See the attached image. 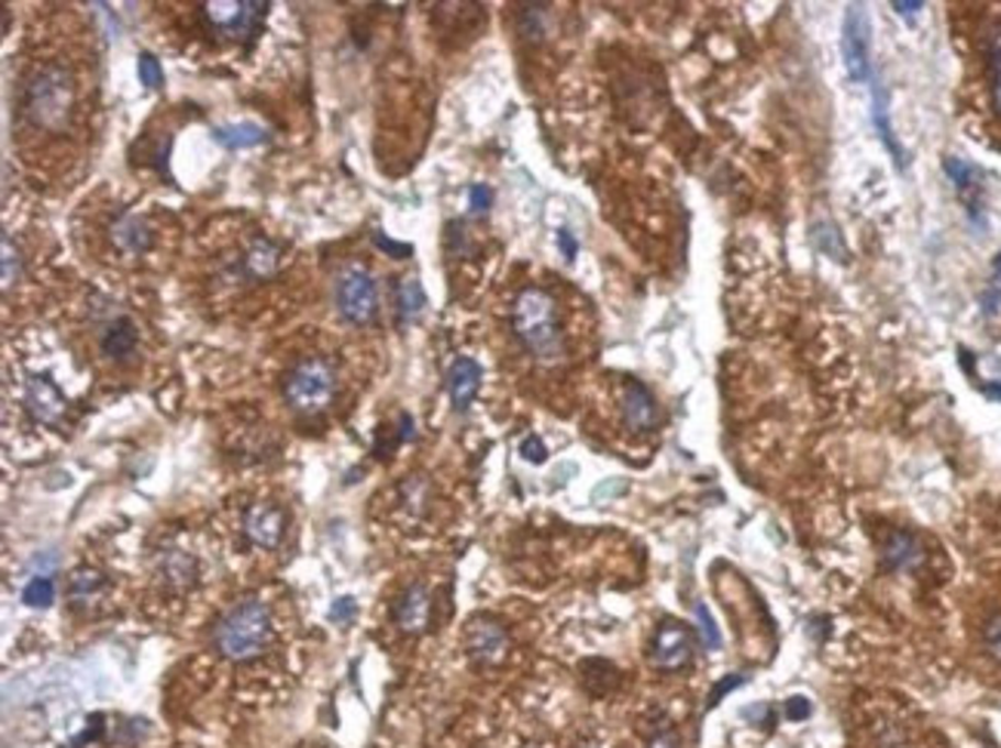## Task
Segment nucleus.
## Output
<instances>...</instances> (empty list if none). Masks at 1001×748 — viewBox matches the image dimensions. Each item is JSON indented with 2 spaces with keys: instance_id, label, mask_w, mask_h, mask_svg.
<instances>
[{
  "instance_id": "a878e982",
  "label": "nucleus",
  "mask_w": 1001,
  "mask_h": 748,
  "mask_svg": "<svg viewBox=\"0 0 1001 748\" xmlns=\"http://www.w3.org/2000/svg\"><path fill=\"white\" fill-rule=\"evenodd\" d=\"M99 589H102V577H99V573L80 570V573H75V579H71V594H75L78 601H90V598L99 594Z\"/></svg>"
},
{
  "instance_id": "4be33fe9",
  "label": "nucleus",
  "mask_w": 1001,
  "mask_h": 748,
  "mask_svg": "<svg viewBox=\"0 0 1001 748\" xmlns=\"http://www.w3.org/2000/svg\"><path fill=\"white\" fill-rule=\"evenodd\" d=\"M885 561L891 570H912L922 561V548L909 533H893L891 543L885 548Z\"/></svg>"
},
{
  "instance_id": "9d476101",
  "label": "nucleus",
  "mask_w": 1001,
  "mask_h": 748,
  "mask_svg": "<svg viewBox=\"0 0 1001 748\" xmlns=\"http://www.w3.org/2000/svg\"><path fill=\"white\" fill-rule=\"evenodd\" d=\"M623 422L632 432H654L659 422L657 398L642 382H626L623 389Z\"/></svg>"
},
{
  "instance_id": "473e14b6",
  "label": "nucleus",
  "mask_w": 1001,
  "mask_h": 748,
  "mask_svg": "<svg viewBox=\"0 0 1001 748\" xmlns=\"http://www.w3.org/2000/svg\"><path fill=\"white\" fill-rule=\"evenodd\" d=\"M352 613H355V601H352V598H340V601L333 604V610H330V616H333L336 623H343V619H348Z\"/></svg>"
},
{
  "instance_id": "f03ea898",
  "label": "nucleus",
  "mask_w": 1001,
  "mask_h": 748,
  "mask_svg": "<svg viewBox=\"0 0 1001 748\" xmlns=\"http://www.w3.org/2000/svg\"><path fill=\"white\" fill-rule=\"evenodd\" d=\"M512 330L518 343L543 364L564 358V330L558 302L543 287H524L512 302Z\"/></svg>"
},
{
  "instance_id": "cd10ccee",
  "label": "nucleus",
  "mask_w": 1001,
  "mask_h": 748,
  "mask_svg": "<svg viewBox=\"0 0 1001 748\" xmlns=\"http://www.w3.org/2000/svg\"><path fill=\"white\" fill-rule=\"evenodd\" d=\"M693 613H697V623H700V638H703L705 650H719L721 635H719V628H715V623H712V616H709L705 604H697Z\"/></svg>"
},
{
  "instance_id": "dca6fc26",
  "label": "nucleus",
  "mask_w": 1001,
  "mask_h": 748,
  "mask_svg": "<svg viewBox=\"0 0 1001 748\" xmlns=\"http://www.w3.org/2000/svg\"><path fill=\"white\" fill-rule=\"evenodd\" d=\"M478 386H481V367L471 358L456 360L451 367V376H447V389H451V401H454L456 410H469L475 394H478Z\"/></svg>"
},
{
  "instance_id": "1a4fd4ad",
  "label": "nucleus",
  "mask_w": 1001,
  "mask_h": 748,
  "mask_svg": "<svg viewBox=\"0 0 1001 748\" xmlns=\"http://www.w3.org/2000/svg\"><path fill=\"white\" fill-rule=\"evenodd\" d=\"M283 263V247L271 237H253L247 249L241 253L237 259L235 275H241L244 281H266L271 275H278V268Z\"/></svg>"
},
{
  "instance_id": "412c9836",
  "label": "nucleus",
  "mask_w": 1001,
  "mask_h": 748,
  "mask_svg": "<svg viewBox=\"0 0 1001 748\" xmlns=\"http://www.w3.org/2000/svg\"><path fill=\"white\" fill-rule=\"evenodd\" d=\"M160 577L164 582H170V585H179V589H186L188 582L194 579L198 573V567H194V558L186 555V551H179V548H170V551H164L160 555Z\"/></svg>"
},
{
  "instance_id": "c85d7f7f",
  "label": "nucleus",
  "mask_w": 1001,
  "mask_h": 748,
  "mask_svg": "<svg viewBox=\"0 0 1001 748\" xmlns=\"http://www.w3.org/2000/svg\"><path fill=\"white\" fill-rule=\"evenodd\" d=\"M983 640H986V650L992 654V659H999L1001 662V613L996 616V619H992V623L986 625Z\"/></svg>"
},
{
  "instance_id": "f704fd0d",
  "label": "nucleus",
  "mask_w": 1001,
  "mask_h": 748,
  "mask_svg": "<svg viewBox=\"0 0 1001 748\" xmlns=\"http://www.w3.org/2000/svg\"><path fill=\"white\" fill-rule=\"evenodd\" d=\"M808 712H811V708H808V702L801 700V696H796V700L789 702V708H786V715L792 717V721H801Z\"/></svg>"
},
{
  "instance_id": "f257e3e1",
  "label": "nucleus",
  "mask_w": 1001,
  "mask_h": 748,
  "mask_svg": "<svg viewBox=\"0 0 1001 748\" xmlns=\"http://www.w3.org/2000/svg\"><path fill=\"white\" fill-rule=\"evenodd\" d=\"M78 109V83L65 65L44 63L19 87V118L34 133H65Z\"/></svg>"
},
{
  "instance_id": "423d86ee",
  "label": "nucleus",
  "mask_w": 1001,
  "mask_h": 748,
  "mask_svg": "<svg viewBox=\"0 0 1001 748\" xmlns=\"http://www.w3.org/2000/svg\"><path fill=\"white\" fill-rule=\"evenodd\" d=\"M268 3L259 0H235V3H207L204 16L210 29H216L225 37H253L259 25L266 22Z\"/></svg>"
},
{
  "instance_id": "7ed1b4c3",
  "label": "nucleus",
  "mask_w": 1001,
  "mask_h": 748,
  "mask_svg": "<svg viewBox=\"0 0 1001 748\" xmlns=\"http://www.w3.org/2000/svg\"><path fill=\"white\" fill-rule=\"evenodd\" d=\"M268 638H271V610L259 598H247L235 604L213 632L216 650L232 662H247L253 656L263 654Z\"/></svg>"
},
{
  "instance_id": "393cba45",
  "label": "nucleus",
  "mask_w": 1001,
  "mask_h": 748,
  "mask_svg": "<svg viewBox=\"0 0 1001 748\" xmlns=\"http://www.w3.org/2000/svg\"><path fill=\"white\" fill-rule=\"evenodd\" d=\"M19 275H22V256L13 247V237L3 234V283L10 287L13 281H19Z\"/></svg>"
},
{
  "instance_id": "a211bd4d",
  "label": "nucleus",
  "mask_w": 1001,
  "mask_h": 748,
  "mask_svg": "<svg viewBox=\"0 0 1001 748\" xmlns=\"http://www.w3.org/2000/svg\"><path fill=\"white\" fill-rule=\"evenodd\" d=\"M394 312H398V324L401 327L420 321V314L425 312V293L423 283L416 281V278H401L398 281V287H394Z\"/></svg>"
},
{
  "instance_id": "20e7f679",
  "label": "nucleus",
  "mask_w": 1001,
  "mask_h": 748,
  "mask_svg": "<svg viewBox=\"0 0 1001 748\" xmlns=\"http://www.w3.org/2000/svg\"><path fill=\"white\" fill-rule=\"evenodd\" d=\"M333 394H336V370H333V364L327 358H318V355H309V358L297 360L290 370H287V379H283V398H287V404L293 406L297 413L302 416H318V413H324L333 401Z\"/></svg>"
},
{
  "instance_id": "f3484780",
  "label": "nucleus",
  "mask_w": 1001,
  "mask_h": 748,
  "mask_svg": "<svg viewBox=\"0 0 1001 748\" xmlns=\"http://www.w3.org/2000/svg\"><path fill=\"white\" fill-rule=\"evenodd\" d=\"M505 650V632L493 623H475L469 628V654L481 662H497Z\"/></svg>"
},
{
  "instance_id": "f8f14e48",
  "label": "nucleus",
  "mask_w": 1001,
  "mask_h": 748,
  "mask_svg": "<svg viewBox=\"0 0 1001 748\" xmlns=\"http://www.w3.org/2000/svg\"><path fill=\"white\" fill-rule=\"evenodd\" d=\"M244 533L251 536L253 546L259 548H275L281 543L283 533V512L278 505H268V502H256L247 517H244Z\"/></svg>"
},
{
  "instance_id": "c9c22d12",
  "label": "nucleus",
  "mask_w": 1001,
  "mask_h": 748,
  "mask_svg": "<svg viewBox=\"0 0 1001 748\" xmlns=\"http://www.w3.org/2000/svg\"><path fill=\"white\" fill-rule=\"evenodd\" d=\"M893 10H897L900 16H915V13L922 10V3H893Z\"/></svg>"
},
{
  "instance_id": "4468645a",
  "label": "nucleus",
  "mask_w": 1001,
  "mask_h": 748,
  "mask_svg": "<svg viewBox=\"0 0 1001 748\" xmlns=\"http://www.w3.org/2000/svg\"><path fill=\"white\" fill-rule=\"evenodd\" d=\"M690 659V635L681 625H663L654 640V662L659 669H681Z\"/></svg>"
},
{
  "instance_id": "6ab92c4d",
  "label": "nucleus",
  "mask_w": 1001,
  "mask_h": 748,
  "mask_svg": "<svg viewBox=\"0 0 1001 748\" xmlns=\"http://www.w3.org/2000/svg\"><path fill=\"white\" fill-rule=\"evenodd\" d=\"M213 139L220 142V145H225V148H232V152H241V148H256V145H263L268 136L259 124L241 121V124L216 126V130H213Z\"/></svg>"
},
{
  "instance_id": "6e6552de",
  "label": "nucleus",
  "mask_w": 1001,
  "mask_h": 748,
  "mask_svg": "<svg viewBox=\"0 0 1001 748\" xmlns=\"http://www.w3.org/2000/svg\"><path fill=\"white\" fill-rule=\"evenodd\" d=\"M22 401H25V410L41 425H59L65 420V410H68L63 389L49 376H29Z\"/></svg>"
},
{
  "instance_id": "5701e85b",
  "label": "nucleus",
  "mask_w": 1001,
  "mask_h": 748,
  "mask_svg": "<svg viewBox=\"0 0 1001 748\" xmlns=\"http://www.w3.org/2000/svg\"><path fill=\"white\" fill-rule=\"evenodd\" d=\"M946 172L953 176L958 194H961V198L970 203V210H974V198H970V194L980 188V182H977V170H974L970 164H965V160H955V157H949V160H946Z\"/></svg>"
},
{
  "instance_id": "b1692460",
  "label": "nucleus",
  "mask_w": 1001,
  "mask_h": 748,
  "mask_svg": "<svg viewBox=\"0 0 1001 748\" xmlns=\"http://www.w3.org/2000/svg\"><path fill=\"white\" fill-rule=\"evenodd\" d=\"M53 598H56V589H53V579L49 577H34L32 582L25 585V592H22V601H25L29 607H49Z\"/></svg>"
},
{
  "instance_id": "7c9ffc66",
  "label": "nucleus",
  "mask_w": 1001,
  "mask_h": 748,
  "mask_svg": "<svg viewBox=\"0 0 1001 748\" xmlns=\"http://www.w3.org/2000/svg\"><path fill=\"white\" fill-rule=\"evenodd\" d=\"M376 247L386 249V253H391L394 259H408L410 253H413V247H410V244H394L391 237H382V234H376Z\"/></svg>"
},
{
  "instance_id": "aec40b11",
  "label": "nucleus",
  "mask_w": 1001,
  "mask_h": 748,
  "mask_svg": "<svg viewBox=\"0 0 1001 748\" xmlns=\"http://www.w3.org/2000/svg\"><path fill=\"white\" fill-rule=\"evenodd\" d=\"M986 78H989V105L1001 118V25L986 34Z\"/></svg>"
},
{
  "instance_id": "4c0bfd02",
  "label": "nucleus",
  "mask_w": 1001,
  "mask_h": 748,
  "mask_svg": "<svg viewBox=\"0 0 1001 748\" xmlns=\"http://www.w3.org/2000/svg\"><path fill=\"white\" fill-rule=\"evenodd\" d=\"M996 283H999V287H1001V256H999V259H996Z\"/></svg>"
},
{
  "instance_id": "e433bc0d",
  "label": "nucleus",
  "mask_w": 1001,
  "mask_h": 748,
  "mask_svg": "<svg viewBox=\"0 0 1001 748\" xmlns=\"http://www.w3.org/2000/svg\"><path fill=\"white\" fill-rule=\"evenodd\" d=\"M650 748H678L675 746V736H669V733H666V736H657V739H654V746Z\"/></svg>"
},
{
  "instance_id": "c756f323",
  "label": "nucleus",
  "mask_w": 1001,
  "mask_h": 748,
  "mask_svg": "<svg viewBox=\"0 0 1001 748\" xmlns=\"http://www.w3.org/2000/svg\"><path fill=\"white\" fill-rule=\"evenodd\" d=\"M521 453H524V459H527V462H543V459H546V444H543V440H540L536 435L524 437Z\"/></svg>"
},
{
  "instance_id": "2eb2a0df",
  "label": "nucleus",
  "mask_w": 1001,
  "mask_h": 748,
  "mask_svg": "<svg viewBox=\"0 0 1001 748\" xmlns=\"http://www.w3.org/2000/svg\"><path fill=\"white\" fill-rule=\"evenodd\" d=\"M429 610H432L429 592H425L423 585H410L408 592L401 594V601L394 604V623L401 625L404 632H410V635H420L425 625H429Z\"/></svg>"
},
{
  "instance_id": "9b49d317",
  "label": "nucleus",
  "mask_w": 1001,
  "mask_h": 748,
  "mask_svg": "<svg viewBox=\"0 0 1001 748\" xmlns=\"http://www.w3.org/2000/svg\"><path fill=\"white\" fill-rule=\"evenodd\" d=\"M111 244L124 256H142L155 244V232L145 219L133 216V213H121L111 222Z\"/></svg>"
},
{
  "instance_id": "0eeeda50",
  "label": "nucleus",
  "mask_w": 1001,
  "mask_h": 748,
  "mask_svg": "<svg viewBox=\"0 0 1001 748\" xmlns=\"http://www.w3.org/2000/svg\"><path fill=\"white\" fill-rule=\"evenodd\" d=\"M842 53H845V65L850 78L863 83L872 75L869 65V19L863 13V7H850L845 19V34H842Z\"/></svg>"
},
{
  "instance_id": "2f4dec72",
  "label": "nucleus",
  "mask_w": 1001,
  "mask_h": 748,
  "mask_svg": "<svg viewBox=\"0 0 1001 748\" xmlns=\"http://www.w3.org/2000/svg\"><path fill=\"white\" fill-rule=\"evenodd\" d=\"M469 203L475 213H485L487 206H490V188L485 186H471L469 188Z\"/></svg>"
},
{
  "instance_id": "39448f33",
  "label": "nucleus",
  "mask_w": 1001,
  "mask_h": 748,
  "mask_svg": "<svg viewBox=\"0 0 1001 748\" xmlns=\"http://www.w3.org/2000/svg\"><path fill=\"white\" fill-rule=\"evenodd\" d=\"M336 309L348 324H370L379 299H376V281L364 266H348L336 281Z\"/></svg>"
},
{
  "instance_id": "72a5a7b5",
  "label": "nucleus",
  "mask_w": 1001,
  "mask_h": 748,
  "mask_svg": "<svg viewBox=\"0 0 1001 748\" xmlns=\"http://www.w3.org/2000/svg\"><path fill=\"white\" fill-rule=\"evenodd\" d=\"M558 247H561V253L567 256V259H574V256H577V241H574V234L567 232V228L558 232Z\"/></svg>"
},
{
  "instance_id": "ddd939ff",
  "label": "nucleus",
  "mask_w": 1001,
  "mask_h": 748,
  "mask_svg": "<svg viewBox=\"0 0 1001 748\" xmlns=\"http://www.w3.org/2000/svg\"><path fill=\"white\" fill-rule=\"evenodd\" d=\"M136 345H140V330H136V324L126 314L111 317L109 324L102 327V333H99L102 355H109L111 360H121V364L136 355Z\"/></svg>"
},
{
  "instance_id": "bb28decb",
  "label": "nucleus",
  "mask_w": 1001,
  "mask_h": 748,
  "mask_svg": "<svg viewBox=\"0 0 1001 748\" xmlns=\"http://www.w3.org/2000/svg\"><path fill=\"white\" fill-rule=\"evenodd\" d=\"M136 68H140V80L148 90H157V87L164 83V68H160V63H157L152 53H142Z\"/></svg>"
}]
</instances>
